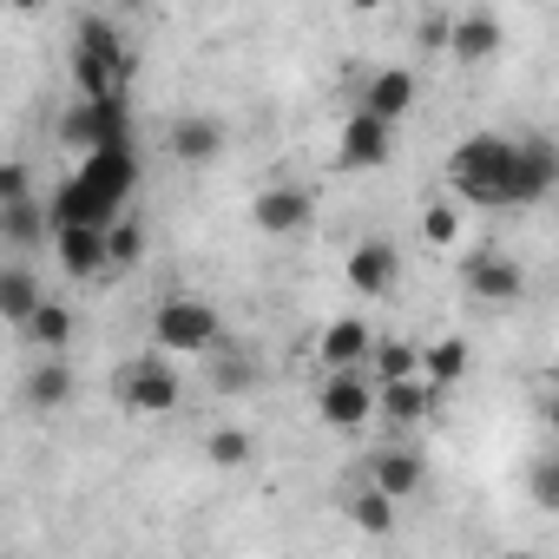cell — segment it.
<instances>
[{
    "mask_svg": "<svg viewBox=\"0 0 559 559\" xmlns=\"http://www.w3.org/2000/svg\"><path fill=\"white\" fill-rule=\"evenodd\" d=\"M513 158L520 145L500 139V132H474L448 152V198L474 204V211H500L513 204Z\"/></svg>",
    "mask_w": 559,
    "mask_h": 559,
    "instance_id": "6da1fadb",
    "label": "cell"
},
{
    "mask_svg": "<svg viewBox=\"0 0 559 559\" xmlns=\"http://www.w3.org/2000/svg\"><path fill=\"white\" fill-rule=\"evenodd\" d=\"M126 80H132V53H126L119 21L80 14V27H73V86H80V99L86 106L126 99Z\"/></svg>",
    "mask_w": 559,
    "mask_h": 559,
    "instance_id": "7a4b0ae2",
    "label": "cell"
},
{
    "mask_svg": "<svg viewBox=\"0 0 559 559\" xmlns=\"http://www.w3.org/2000/svg\"><path fill=\"white\" fill-rule=\"evenodd\" d=\"M224 343V317L204 297H165L152 310V349L158 356H211Z\"/></svg>",
    "mask_w": 559,
    "mask_h": 559,
    "instance_id": "3957f363",
    "label": "cell"
},
{
    "mask_svg": "<svg viewBox=\"0 0 559 559\" xmlns=\"http://www.w3.org/2000/svg\"><path fill=\"white\" fill-rule=\"evenodd\" d=\"M112 395H119V408H132V415H171V408L185 402V382H178L171 356H158V349H152V356L119 362Z\"/></svg>",
    "mask_w": 559,
    "mask_h": 559,
    "instance_id": "277c9868",
    "label": "cell"
},
{
    "mask_svg": "<svg viewBox=\"0 0 559 559\" xmlns=\"http://www.w3.org/2000/svg\"><path fill=\"white\" fill-rule=\"evenodd\" d=\"M317 421L336 428V435H362L369 421H382L376 382H369L362 369H356V376H323V389H317Z\"/></svg>",
    "mask_w": 559,
    "mask_h": 559,
    "instance_id": "5b68a950",
    "label": "cell"
},
{
    "mask_svg": "<svg viewBox=\"0 0 559 559\" xmlns=\"http://www.w3.org/2000/svg\"><path fill=\"white\" fill-rule=\"evenodd\" d=\"M132 139V112H126V99H106V106H67V119H60V145L67 152H80V158H93V152H106V145H126Z\"/></svg>",
    "mask_w": 559,
    "mask_h": 559,
    "instance_id": "8992f818",
    "label": "cell"
},
{
    "mask_svg": "<svg viewBox=\"0 0 559 559\" xmlns=\"http://www.w3.org/2000/svg\"><path fill=\"white\" fill-rule=\"evenodd\" d=\"M461 290H467L474 304L507 310V304H520V297H526V270H520L507 250H474V257L461 263Z\"/></svg>",
    "mask_w": 559,
    "mask_h": 559,
    "instance_id": "52a82bcc",
    "label": "cell"
},
{
    "mask_svg": "<svg viewBox=\"0 0 559 559\" xmlns=\"http://www.w3.org/2000/svg\"><path fill=\"white\" fill-rule=\"evenodd\" d=\"M112 217H126V198H132V185H139V158H132V139L126 145H106V152H93V158H80V171H73Z\"/></svg>",
    "mask_w": 559,
    "mask_h": 559,
    "instance_id": "ba28073f",
    "label": "cell"
},
{
    "mask_svg": "<svg viewBox=\"0 0 559 559\" xmlns=\"http://www.w3.org/2000/svg\"><path fill=\"white\" fill-rule=\"evenodd\" d=\"M395 158V126L369 119V112H349L343 132H336V165L343 171H382Z\"/></svg>",
    "mask_w": 559,
    "mask_h": 559,
    "instance_id": "9c48e42d",
    "label": "cell"
},
{
    "mask_svg": "<svg viewBox=\"0 0 559 559\" xmlns=\"http://www.w3.org/2000/svg\"><path fill=\"white\" fill-rule=\"evenodd\" d=\"M362 487L389 493L395 507L415 500V493L428 487V461H421V448H382V454H369V461H362Z\"/></svg>",
    "mask_w": 559,
    "mask_h": 559,
    "instance_id": "30bf717a",
    "label": "cell"
},
{
    "mask_svg": "<svg viewBox=\"0 0 559 559\" xmlns=\"http://www.w3.org/2000/svg\"><path fill=\"white\" fill-rule=\"evenodd\" d=\"M513 145H520V158H513V204H546L552 185H559V145L546 132H526Z\"/></svg>",
    "mask_w": 559,
    "mask_h": 559,
    "instance_id": "8fae6325",
    "label": "cell"
},
{
    "mask_svg": "<svg viewBox=\"0 0 559 559\" xmlns=\"http://www.w3.org/2000/svg\"><path fill=\"white\" fill-rule=\"evenodd\" d=\"M165 145H171V158L178 165H217L224 158V145H230V126L224 119H211V112H178L171 119V132H165Z\"/></svg>",
    "mask_w": 559,
    "mask_h": 559,
    "instance_id": "7c38bea8",
    "label": "cell"
},
{
    "mask_svg": "<svg viewBox=\"0 0 559 559\" xmlns=\"http://www.w3.org/2000/svg\"><path fill=\"white\" fill-rule=\"evenodd\" d=\"M395 276H402V250H395L389 237H362V243L349 250V290H356V297L382 304V297L395 290Z\"/></svg>",
    "mask_w": 559,
    "mask_h": 559,
    "instance_id": "4fadbf2b",
    "label": "cell"
},
{
    "mask_svg": "<svg viewBox=\"0 0 559 559\" xmlns=\"http://www.w3.org/2000/svg\"><path fill=\"white\" fill-rule=\"evenodd\" d=\"M310 191L304 185H263L257 198H250V224L263 230V237H290V230H304L310 224Z\"/></svg>",
    "mask_w": 559,
    "mask_h": 559,
    "instance_id": "5bb4252c",
    "label": "cell"
},
{
    "mask_svg": "<svg viewBox=\"0 0 559 559\" xmlns=\"http://www.w3.org/2000/svg\"><path fill=\"white\" fill-rule=\"evenodd\" d=\"M369 356H376V336H369L362 317H336V323L317 336V362H323L330 376H356V369H369Z\"/></svg>",
    "mask_w": 559,
    "mask_h": 559,
    "instance_id": "9a60e30c",
    "label": "cell"
},
{
    "mask_svg": "<svg viewBox=\"0 0 559 559\" xmlns=\"http://www.w3.org/2000/svg\"><path fill=\"white\" fill-rule=\"evenodd\" d=\"M356 112H369V119H382V126H402V119L415 112V73H408V67H382V73H369Z\"/></svg>",
    "mask_w": 559,
    "mask_h": 559,
    "instance_id": "2e32d148",
    "label": "cell"
},
{
    "mask_svg": "<svg viewBox=\"0 0 559 559\" xmlns=\"http://www.w3.org/2000/svg\"><path fill=\"white\" fill-rule=\"evenodd\" d=\"M53 263L73 276V284H93V276H112V250H106V230H53Z\"/></svg>",
    "mask_w": 559,
    "mask_h": 559,
    "instance_id": "e0dca14e",
    "label": "cell"
},
{
    "mask_svg": "<svg viewBox=\"0 0 559 559\" xmlns=\"http://www.w3.org/2000/svg\"><path fill=\"white\" fill-rule=\"evenodd\" d=\"M507 47V34H500V14H487V8H467V14H454V60L461 67H480V60H493Z\"/></svg>",
    "mask_w": 559,
    "mask_h": 559,
    "instance_id": "ac0fdd59",
    "label": "cell"
},
{
    "mask_svg": "<svg viewBox=\"0 0 559 559\" xmlns=\"http://www.w3.org/2000/svg\"><path fill=\"white\" fill-rule=\"evenodd\" d=\"M376 395H382V421L402 428V435L421 428V421H435V402H441V389L421 382V376H415V382H395V389H376Z\"/></svg>",
    "mask_w": 559,
    "mask_h": 559,
    "instance_id": "d6986e66",
    "label": "cell"
},
{
    "mask_svg": "<svg viewBox=\"0 0 559 559\" xmlns=\"http://www.w3.org/2000/svg\"><path fill=\"white\" fill-rule=\"evenodd\" d=\"M40 310H47V297L34 284V270L27 263H8V270H0V317H8L14 330H34Z\"/></svg>",
    "mask_w": 559,
    "mask_h": 559,
    "instance_id": "ffe728a7",
    "label": "cell"
},
{
    "mask_svg": "<svg viewBox=\"0 0 559 559\" xmlns=\"http://www.w3.org/2000/svg\"><path fill=\"white\" fill-rule=\"evenodd\" d=\"M27 408L34 415H53V408H67L73 402V369H67V356H47L40 369H27Z\"/></svg>",
    "mask_w": 559,
    "mask_h": 559,
    "instance_id": "44dd1931",
    "label": "cell"
},
{
    "mask_svg": "<svg viewBox=\"0 0 559 559\" xmlns=\"http://www.w3.org/2000/svg\"><path fill=\"white\" fill-rule=\"evenodd\" d=\"M362 376H369L376 389L415 382V376H421V349H415V343H395V336H389V343H376V356H369V369H362Z\"/></svg>",
    "mask_w": 559,
    "mask_h": 559,
    "instance_id": "7402d4cb",
    "label": "cell"
},
{
    "mask_svg": "<svg viewBox=\"0 0 559 559\" xmlns=\"http://www.w3.org/2000/svg\"><path fill=\"white\" fill-rule=\"evenodd\" d=\"M467 369H474V349L461 336H441V343L421 349V382H435V389H454Z\"/></svg>",
    "mask_w": 559,
    "mask_h": 559,
    "instance_id": "603a6c76",
    "label": "cell"
},
{
    "mask_svg": "<svg viewBox=\"0 0 559 559\" xmlns=\"http://www.w3.org/2000/svg\"><path fill=\"white\" fill-rule=\"evenodd\" d=\"M204 461H211L217 474H243V467L257 461V441H250L243 428H211V435H204Z\"/></svg>",
    "mask_w": 559,
    "mask_h": 559,
    "instance_id": "cb8c5ba5",
    "label": "cell"
},
{
    "mask_svg": "<svg viewBox=\"0 0 559 559\" xmlns=\"http://www.w3.org/2000/svg\"><path fill=\"white\" fill-rule=\"evenodd\" d=\"M421 237H428L435 250H448V243L461 237V198H435V204H421Z\"/></svg>",
    "mask_w": 559,
    "mask_h": 559,
    "instance_id": "d4e9b609",
    "label": "cell"
},
{
    "mask_svg": "<svg viewBox=\"0 0 559 559\" xmlns=\"http://www.w3.org/2000/svg\"><path fill=\"white\" fill-rule=\"evenodd\" d=\"M47 356H67V343H73V310L67 304H47L40 317H34V330H27Z\"/></svg>",
    "mask_w": 559,
    "mask_h": 559,
    "instance_id": "484cf974",
    "label": "cell"
},
{
    "mask_svg": "<svg viewBox=\"0 0 559 559\" xmlns=\"http://www.w3.org/2000/svg\"><path fill=\"white\" fill-rule=\"evenodd\" d=\"M106 250H112V276H126V270L145 257V230H139V217H119V224L106 230Z\"/></svg>",
    "mask_w": 559,
    "mask_h": 559,
    "instance_id": "4316f807",
    "label": "cell"
},
{
    "mask_svg": "<svg viewBox=\"0 0 559 559\" xmlns=\"http://www.w3.org/2000/svg\"><path fill=\"white\" fill-rule=\"evenodd\" d=\"M349 520H356L362 533H395V500L376 493V487H362V493L349 500Z\"/></svg>",
    "mask_w": 559,
    "mask_h": 559,
    "instance_id": "83f0119b",
    "label": "cell"
},
{
    "mask_svg": "<svg viewBox=\"0 0 559 559\" xmlns=\"http://www.w3.org/2000/svg\"><path fill=\"white\" fill-rule=\"evenodd\" d=\"M526 493H533L539 513H559V454H546V461L526 467Z\"/></svg>",
    "mask_w": 559,
    "mask_h": 559,
    "instance_id": "f1b7e54d",
    "label": "cell"
},
{
    "mask_svg": "<svg viewBox=\"0 0 559 559\" xmlns=\"http://www.w3.org/2000/svg\"><path fill=\"white\" fill-rule=\"evenodd\" d=\"M0 224H8V237H14V243H34V237H40L53 217H47L34 198H27V204H8V211H0Z\"/></svg>",
    "mask_w": 559,
    "mask_h": 559,
    "instance_id": "f546056e",
    "label": "cell"
},
{
    "mask_svg": "<svg viewBox=\"0 0 559 559\" xmlns=\"http://www.w3.org/2000/svg\"><path fill=\"white\" fill-rule=\"evenodd\" d=\"M415 47H421V53H448V47H454V14H428V21L415 27Z\"/></svg>",
    "mask_w": 559,
    "mask_h": 559,
    "instance_id": "4dcf8cb0",
    "label": "cell"
},
{
    "mask_svg": "<svg viewBox=\"0 0 559 559\" xmlns=\"http://www.w3.org/2000/svg\"><path fill=\"white\" fill-rule=\"evenodd\" d=\"M34 191H27V165L21 158H8V165H0V211H8V204H27Z\"/></svg>",
    "mask_w": 559,
    "mask_h": 559,
    "instance_id": "1f68e13d",
    "label": "cell"
},
{
    "mask_svg": "<svg viewBox=\"0 0 559 559\" xmlns=\"http://www.w3.org/2000/svg\"><path fill=\"white\" fill-rule=\"evenodd\" d=\"M217 389H230V395L250 389V362H243V356H224V362H217Z\"/></svg>",
    "mask_w": 559,
    "mask_h": 559,
    "instance_id": "d6a6232c",
    "label": "cell"
},
{
    "mask_svg": "<svg viewBox=\"0 0 559 559\" xmlns=\"http://www.w3.org/2000/svg\"><path fill=\"white\" fill-rule=\"evenodd\" d=\"M546 428H552V435H559V389H552V395H546Z\"/></svg>",
    "mask_w": 559,
    "mask_h": 559,
    "instance_id": "836d02e7",
    "label": "cell"
},
{
    "mask_svg": "<svg viewBox=\"0 0 559 559\" xmlns=\"http://www.w3.org/2000/svg\"><path fill=\"white\" fill-rule=\"evenodd\" d=\"M500 559H539V552H500Z\"/></svg>",
    "mask_w": 559,
    "mask_h": 559,
    "instance_id": "e575fe53",
    "label": "cell"
}]
</instances>
